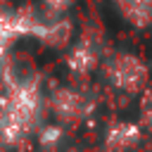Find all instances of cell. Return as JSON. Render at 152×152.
Masks as SVG:
<instances>
[{
    "instance_id": "6da1fadb",
    "label": "cell",
    "mask_w": 152,
    "mask_h": 152,
    "mask_svg": "<svg viewBox=\"0 0 152 152\" xmlns=\"http://www.w3.org/2000/svg\"><path fill=\"white\" fill-rule=\"evenodd\" d=\"M112 81L124 88V90H135L142 81H145V69L138 59H133L131 55H121L119 59L112 62Z\"/></svg>"
},
{
    "instance_id": "7a4b0ae2",
    "label": "cell",
    "mask_w": 152,
    "mask_h": 152,
    "mask_svg": "<svg viewBox=\"0 0 152 152\" xmlns=\"http://www.w3.org/2000/svg\"><path fill=\"white\" fill-rule=\"evenodd\" d=\"M121 14L133 24L152 21V0H114Z\"/></svg>"
},
{
    "instance_id": "3957f363",
    "label": "cell",
    "mask_w": 152,
    "mask_h": 152,
    "mask_svg": "<svg viewBox=\"0 0 152 152\" xmlns=\"http://www.w3.org/2000/svg\"><path fill=\"white\" fill-rule=\"evenodd\" d=\"M55 107L64 116H74L76 112H81V97L74 90H62L59 95H55Z\"/></svg>"
},
{
    "instance_id": "277c9868",
    "label": "cell",
    "mask_w": 152,
    "mask_h": 152,
    "mask_svg": "<svg viewBox=\"0 0 152 152\" xmlns=\"http://www.w3.org/2000/svg\"><path fill=\"white\" fill-rule=\"evenodd\" d=\"M90 64H93V52H90L86 45H78V48L71 52V66L78 69V71H86Z\"/></svg>"
},
{
    "instance_id": "5b68a950",
    "label": "cell",
    "mask_w": 152,
    "mask_h": 152,
    "mask_svg": "<svg viewBox=\"0 0 152 152\" xmlns=\"http://www.w3.org/2000/svg\"><path fill=\"white\" fill-rule=\"evenodd\" d=\"M142 116H145V124H147V128L152 131V97L147 100V104H145V112H142Z\"/></svg>"
},
{
    "instance_id": "8992f818",
    "label": "cell",
    "mask_w": 152,
    "mask_h": 152,
    "mask_svg": "<svg viewBox=\"0 0 152 152\" xmlns=\"http://www.w3.org/2000/svg\"><path fill=\"white\" fill-rule=\"evenodd\" d=\"M50 2H55V5H59V2H64V0H50Z\"/></svg>"
}]
</instances>
